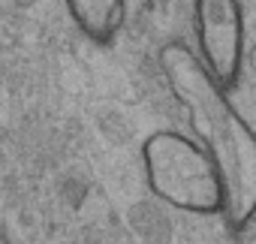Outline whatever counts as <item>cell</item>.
Masks as SVG:
<instances>
[{
    "mask_svg": "<svg viewBox=\"0 0 256 244\" xmlns=\"http://www.w3.org/2000/svg\"><path fill=\"white\" fill-rule=\"evenodd\" d=\"M157 60L172 96L187 112L190 130L223 178L229 229L244 232L256 217V130L232 106L205 60L184 42H166Z\"/></svg>",
    "mask_w": 256,
    "mask_h": 244,
    "instance_id": "6da1fadb",
    "label": "cell"
},
{
    "mask_svg": "<svg viewBox=\"0 0 256 244\" xmlns=\"http://www.w3.org/2000/svg\"><path fill=\"white\" fill-rule=\"evenodd\" d=\"M142 169L148 190L187 214H223V178L211 154L178 130H157L142 142Z\"/></svg>",
    "mask_w": 256,
    "mask_h": 244,
    "instance_id": "7a4b0ae2",
    "label": "cell"
},
{
    "mask_svg": "<svg viewBox=\"0 0 256 244\" xmlns=\"http://www.w3.org/2000/svg\"><path fill=\"white\" fill-rule=\"evenodd\" d=\"M196 36L211 76L232 88L241 70V12L235 0H196Z\"/></svg>",
    "mask_w": 256,
    "mask_h": 244,
    "instance_id": "3957f363",
    "label": "cell"
},
{
    "mask_svg": "<svg viewBox=\"0 0 256 244\" xmlns=\"http://www.w3.org/2000/svg\"><path fill=\"white\" fill-rule=\"evenodd\" d=\"M72 24L96 46H112L124 24V0H64Z\"/></svg>",
    "mask_w": 256,
    "mask_h": 244,
    "instance_id": "277c9868",
    "label": "cell"
}]
</instances>
